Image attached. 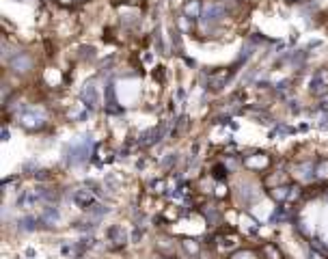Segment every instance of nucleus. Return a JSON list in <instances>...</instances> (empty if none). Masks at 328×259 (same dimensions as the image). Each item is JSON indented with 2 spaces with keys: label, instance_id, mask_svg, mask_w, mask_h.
<instances>
[{
  "label": "nucleus",
  "instance_id": "1",
  "mask_svg": "<svg viewBox=\"0 0 328 259\" xmlns=\"http://www.w3.org/2000/svg\"><path fill=\"white\" fill-rule=\"evenodd\" d=\"M89 156H91V138L85 136L80 143L71 145V149L67 154V162L69 164H82V162L89 160Z\"/></svg>",
  "mask_w": 328,
  "mask_h": 259
},
{
  "label": "nucleus",
  "instance_id": "2",
  "mask_svg": "<svg viewBox=\"0 0 328 259\" xmlns=\"http://www.w3.org/2000/svg\"><path fill=\"white\" fill-rule=\"evenodd\" d=\"M20 123L28 130H41L46 126V117L37 108H26V110H22V115H20Z\"/></svg>",
  "mask_w": 328,
  "mask_h": 259
},
{
  "label": "nucleus",
  "instance_id": "3",
  "mask_svg": "<svg viewBox=\"0 0 328 259\" xmlns=\"http://www.w3.org/2000/svg\"><path fill=\"white\" fill-rule=\"evenodd\" d=\"M309 89H311L313 95H324L328 91V69H318V72L313 74L311 82H309Z\"/></svg>",
  "mask_w": 328,
  "mask_h": 259
},
{
  "label": "nucleus",
  "instance_id": "4",
  "mask_svg": "<svg viewBox=\"0 0 328 259\" xmlns=\"http://www.w3.org/2000/svg\"><path fill=\"white\" fill-rule=\"evenodd\" d=\"M166 132V123H160V128H151V130H145V132L139 136V145L141 147H151L153 143H158V140H162Z\"/></svg>",
  "mask_w": 328,
  "mask_h": 259
},
{
  "label": "nucleus",
  "instance_id": "5",
  "mask_svg": "<svg viewBox=\"0 0 328 259\" xmlns=\"http://www.w3.org/2000/svg\"><path fill=\"white\" fill-rule=\"evenodd\" d=\"M82 99H85V104L89 106V108H97L99 104H102V97H99V89H97V85L91 80V82H87L85 85V89H82Z\"/></svg>",
  "mask_w": 328,
  "mask_h": 259
},
{
  "label": "nucleus",
  "instance_id": "6",
  "mask_svg": "<svg viewBox=\"0 0 328 259\" xmlns=\"http://www.w3.org/2000/svg\"><path fill=\"white\" fill-rule=\"evenodd\" d=\"M74 203L82 210H91L95 205V194L91 190H87V188H80V190L74 192Z\"/></svg>",
  "mask_w": 328,
  "mask_h": 259
},
{
  "label": "nucleus",
  "instance_id": "7",
  "mask_svg": "<svg viewBox=\"0 0 328 259\" xmlns=\"http://www.w3.org/2000/svg\"><path fill=\"white\" fill-rule=\"evenodd\" d=\"M31 67H33V61L26 52H17V54L11 58V69H13V72H28Z\"/></svg>",
  "mask_w": 328,
  "mask_h": 259
},
{
  "label": "nucleus",
  "instance_id": "8",
  "mask_svg": "<svg viewBox=\"0 0 328 259\" xmlns=\"http://www.w3.org/2000/svg\"><path fill=\"white\" fill-rule=\"evenodd\" d=\"M203 22H218V20H223L225 17V7L223 4H207V7L203 9Z\"/></svg>",
  "mask_w": 328,
  "mask_h": 259
},
{
  "label": "nucleus",
  "instance_id": "9",
  "mask_svg": "<svg viewBox=\"0 0 328 259\" xmlns=\"http://www.w3.org/2000/svg\"><path fill=\"white\" fill-rule=\"evenodd\" d=\"M106 110L112 115L121 113V108L117 106V97H115V86L112 85H106Z\"/></svg>",
  "mask_w": 328,
  "mask_h": 259
},
{
  "label": "nucleus",
  "instance_id": "10",
  "mask_svg": "<svg viewBox=\"0 0 328 259\" xmlns=\"http://www.w3.org/2000/svg\"><path fill=\"white\" fill-rule=\"evenodd\" d=\"M106 235H108V240L115 246H121V244H125V240H128V235H125V231H123V227H110L108 231H106Z\"/></svg>",
  "mask_w": 328,
  "mask_h": 259
},
{
  "label": "nucleus",
  "instance_id": "11",
  "mask_svg": "<svg viewBox=\"0 0 328 259\" xmlns=\"http://www.w3.org/2000/svg\"><path fill=\"white\" fill-rule=\"evenodd\" d=\"M41 220H44L46 225H54V222L58 220V212L54 208H46L44 214H41Z\"/></svg>",
  "mask_w": 328,
  "mask_h": 259
},
{
  "label": "nucleus",
  "instance_id": "12",
  "mask_svg": "<svg viewBox=\"0 0 328 259\" xmlns=\"http://www.w3.org/2000/svg\"><path fill=\"white\" fill-rule=\"evenodd\" d=\"M17 225H20L22 231H35V229H37V218H33V216H26V218H22L20 222H17Z\"/></svg>",
  "mask_w": 328,
  "mask_h": 259
},
{
  "label": "nucleus",
  "instance_id": "13",
  "mask_svg": "<svg viewBox=\"0 0 328 259\" xmlns=\"http://www.w3.org/2000/svg\"><path fill=\"white\" fill-rule=\"evenodd\" d=\"M108 214V208H106V205H93L91 210H89V216H91V218H95V220H99L102 218V216H106Z\"/></svg>",
  "mask_w": 328,
  "mask_h": 259
},
{
  "label": "nucleus",
  "instance_id": "14",
  "mask_svg": "<svg viewBox=\"0 0 328 259\" xmlns=\"http://www.w3.org/2000/svg\"><path fill=\"white\" fill-rule=\"evenodd\" d=\"M184 13H186V17H190V20L199 17V2H196V0H192V2H188L186 7H184Z\"/></svg>",
  "mask_w": 328,
  "mask_h": 259
},
{
  "label": "nucleus",
  "instance_id": "15",
  "mask_svg": "<svg viewBox=\"0 0 328 259\" xmlns=\"http://www.w3.org/2000/svg\"><path fill=\"white\" fill-rule=\"evenodd\" d=\"M264 253H266V255L270 257V259H281V253L274 249L272 244H266V246H264Z\"/></svg>",
  "mask_w": 328,
  "mask_h": 259
},
{
  "label": "nucleus",
  "instance_id": "16",
  "mask_svg": "<svg viewBox=\"0 0 328 259\" xmlns=\"http://www.w3.org/2000/svg\"><path fill=\"white\" fill-rule=\"evenodd\" d=\"M173 160H177V156H175V154H169V158H166V160H164L162 164H164V167H171Z\"/></svg>",
  "mask_w": 328,
  "mask_h": 259
},
{
  "label": "nucleus",
  "instance_id": "17",
  "mask_svg": "<svg viewBox=\"0 0 328 259\" xmlns=\"http://www.w3.org/2000/svg\"><path fill=\"white\" fill-rule=\"evenodd\" d=\"M214 171H216V177H225V173H227V171H225V167H216Z\"/></svg>",
  "mask_w": 328,
  "mask_h": 259
},
{
  "label": "nucleus",
  "instance_id": "18",
  "mask_svg": "<svg viewBox=\"0 0 328 259\" xmlns=\"http://www.w3.org/2000/svg\"><path fill=\"white\" fill-rule=\"evenodd\" d=\"M2 140H9V130H2Z\"/></svg>",
  "mask_w": 328,
  "mask_h": 259
}]
</instances>
